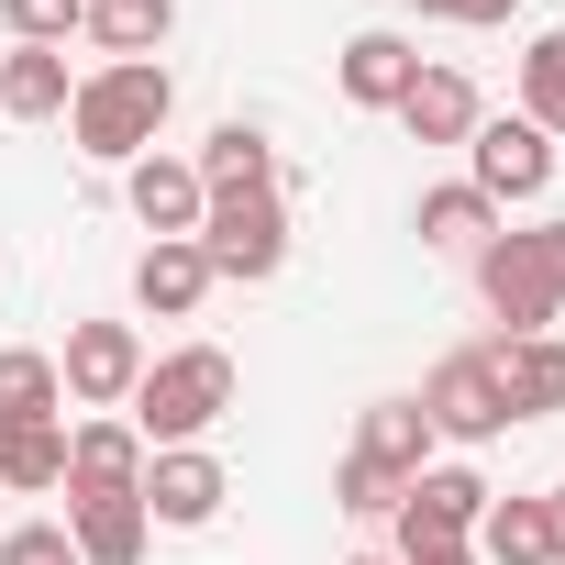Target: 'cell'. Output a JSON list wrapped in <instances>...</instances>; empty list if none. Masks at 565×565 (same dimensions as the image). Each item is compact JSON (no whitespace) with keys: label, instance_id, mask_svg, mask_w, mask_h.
<instances>
[{"label":"cell","instance_id":"10","mask_svg":"<svg viewBox=\"0 0 565 565\" xmlns=\"http://www.w3.org/2000/svg\"><path fill=\"white\" fill-rule=\"evenodd\" d=\"M222 499H233V477H222L200 444H167V455H145V521H167V532H200V521H222Z\"/></svg>","mask_w":565,"mask_h":565},{"label":"cell","instance_id":"28","mask_svg":"<svg viewBox=\"0 0 565 565\" xmlns=\"http://www.w3.org/2000/svg\"><path fill=\"white\" fill-rule=\"evenodd\" d=\"M422 12H433V23H510L521 0H422Z\"/></svg>","mask_w":565,"mask_h":565},{"label":"cell","instance_id":"23","mask_svg":"<svg viewBox=\"0 0 565 565\" xmlns=\"http://www.w3.org/2000/svg\"><path fill=\"white\" fill-rule=\"evenodd\" d=\"M67 411V388H56V355H0V422H56Z\"/></svg>","mask_w":565,"mask_h":565},{"label":"cell","instance_id":"30","mask_svg":"<svg viewBox=\"0 0 565 565\" xmlns=\"http://www.w3.org/2000/svg\"><path fill=\"white\" fill-rule=\"evenodd\" d=\"M422 565H477V554H466V543H455V554H422Z\"/></svg>","mask_w":565,"mask_h":565},{"label":"cell","instance_id":"12","mask_svg":"<svg viewBox=\"0 0 565 565\" xmlns=\"http://www.w3.org/2000/svg\"><path fill=\"white\" fill-rule=\"evenodd\" d=\"M56 488H67V499H145V433H134V422H78Z\"/></svg>","mask_w":565,"mask_h":565},{"label":"cell","instance_id":"21","mask_svg":"<svg viewBox=\"0 0 565 565\" xmlns=\"http://www.w3.org/2000/svg\"><path fill=\"white\" fill-rule=\"evenodd\" d=\"M200 189H277V156H266V134H255V122H222V134L200 145Z\"/></svg>","mask_w":565,"mask_h":565},{"label":"cell","instance_id":"29","mask_svg":"<svg viewBox=\"0 0 565 565\" xmlns=\"http://www.w3.org/2000/svg\"><path fill=\"white\" fill-rule=\"evenodd\" d=\"M543 510H554V565H565V477H554V499H543Z\"/></svg>","mask_w":565,"mask_h":565},{"label":"cell","instance_id":"4","mask_svg":"<svg viewBox=\"0 0 565 565\" xmlns=\"http://www.w3.org/2000/svg\"><path fill=\"white\" fill-rule=\"evenodd\" d=\"M477 300H488L510 333H554V311H565V222L488 233V244H477Z\"/></svg>","mask_w":565,"mask_h":565},{"label":"cell","instance_id":"1","mask_svg":"<svg viewBox=\"0 0 565 565\" xmlns=\"http://www.w3.org/2000/svg\"><path fill=\"white\" fill-rule=\"evenodd\" d=\"M167 111H178V78H167L156 56H122V67L78 78V100H67V134H78V156H100V167H134V156H156Z\"/></svg>","mask_w":565,"mask_h":565},{"label":"cell","instance_id":"9","mask_svg":"<svg viewBox=\"0 0 565 565\" xmlns=\"http://www.w3.org/2000/svg\"><path fill=\"white\" fill-rule=\"evenodd\" d=\"M134 377H145L134 322H78V333H67V355H56V388H67V399H89V411L134 399Z\"/></svg>","mask_w":565,"mask_h":565},{"label":"cell","instance_id":"20","mask_svg":"<svg viewBox=\"0 0 565 565\" xmlns=\"http://www.w3.org/2000/svg\"><path fill=\"white\" fill-rule=\"evenodd\" d=\"M67 477V422H0V488H56Z\"/></svg>","mask_w":565,"mask_h":565},{"label":"cell","instance_id":"19","mask_svg":"<svg viewBox=\"0 0 565 565\" xmlns=\"http://www.w3.org/2000/svg\"><path fill=\"white\" fill-rule=\"evenodd\" d=\"M477 543H488V565H554V510L543 499H488Z\"/></svg>","mask_w":565,"mask_h":565},{"label":"cell","instance_id":"27","mask_svg":"<svg viewBox=\"0 0 565 565\" xmlns=\"http://www.w3.org/2000/svg\"><path fill=\"white\" fill-rule=\"evenodd\" d=\"M0 565H78L67 521H23V532H0Z\"/></svg>","mask_w":565,"mask_h":565},{"label":"cell","instance_id":"14","mask_svg":"<svg viewBox=\"0 0 565 565\" xmlns=\"http://www.w3.org/2000/svg\"><path fill=\"white\" fill-rule=\"evenodd\" d=\"M411 78H422V45H411V34H355V45H344V100H355V111H399Z\"/></svg>","mask_w":565,"mask_h":565},{"label":"cell","instance_id":"22","mask_svg":"<svg viewBox=\"0 0 565 565\" xmlns=\"http://www.w3.org/2000/svg\"><path fill=\"white\" fill-rule=\"evenodd\" d=\"M89 34H100L111 67H122V56H145V45L178 34V0H89Z\"/></svg>","mask_w":565,"mask_h":565},{"label":"cell","instance_id":"18","mask_svg":"<svg viewBox=\"0 0 565 565\" xmlns=\"http://www.w3.org/2000/svg\"><path fill=\"white\" fill-rule=\"evenodd\" d=\"M399 122H411L422 145H466V134H477V89H466L455 67H422L411 100H399Z\"/></svg>","mask_w":565,"mask_h":565},{"label":"cell","instance_id":"13","mask_svg":"<svg viewBox=\"0 0 565 565\" xmlns=\"http://www.w3.org/2000/svg\"><path fill=\"white\" fill-rule=\"evenodd\" d=\"M488 377H499L510 422L565 411V344H554V333H499V344H488Z\"/></svg>","mask_w":565,"mask_h":565},{"label":"cell","instance_id":"11","mask_svg":"<svg viewBox=\"0 0 565 565\" xmlns=\"http://www.w3.org/2000/svg\"><path fill=\"white\" fill-rule=\"evenodd\" d=\"M122 200H134V222H145L156 244H189L200 211H211V189H200L189 156H134V167H122Z\"/></svg>","mask_w":565,"mask_h":565},{"label":"cell","instance_id":"17","mask_svg":"<svg viewBox=\"0 0 565 565\" xmlns=\"http://www.w3.org/2000/svg\"><path fill=\"white\" fill-rule=\"evenodd\" d=\"M134 300H145L156 322H189V311L211 300V255H200V244H145V266H134Z\"/></svg>","mask_w":565,"mask_h":565},{"label":"cell","instance_id":"25","mask_svg":"<svg viewBox=\"0 0 565 565\" xmlns=\"http://www.w3.org/2000/svg\"><path fill=\"white\" fill-rule=\"evenodd\" d=\"M521 122L565 134V34H532V56H521Z\"/></svg>","mask_w":565,"mask_h":565},{"label":"cell","instance_id":"8","mask_svg":"<svg viewBox=\"0 0 565 565\" xmlns=\"http://www.w3.org/2000/svg\"><path fill=\"white\" fill-rule=\"evenodd\" d=\"M466 156H477V200H543L554 189V134H532V122H477L466 134Z\"/></svg>","mask_w":565,"mask_h":565},{"label":"cell","instance_id":"2","mask_svg":"<svg viewBox=\"0 0 565 565\" xmlns=\"http://www.w3.org/2000/svg\"><path fill=\"white\" fill-rule=\"evenodd\" d=\"M222 411H233V355H222V344H178V355H156V366L134 377V433H145V455L200 444Z\"/></svg>","mask_w":565,"mask_h":565},{"label":"cell","instance_id":"3","mask_svg":"<svg viewBox=\"0 0 565 565\" xmlns=\"http://www.w3.org/2000/svg\"><path fill=\"white\" fill-rule=\"evenodd\" d=\"M433 466V422H422V399H377L366 411V433H355V455L333 466V510H355V521H388L399 499H411V477Z\"/></svg>","mask_w":565,"mask_h":565},{"label":"cell","instance_id":"31","mask_svg":"<svg viewBox=\"0 0 565 565\" xmlns=\"http://www.w3.org/2000/svg\"><path fill=\"white\" fill-rule=\"evenodd\" d=\"M355 565H399V554H355Z\"/></svg>","mask_w":565,"mask_h":565},{"label":"cell","instance_id":"15","mask_svg":"<svg viewBox=\"0 0 565 565\" xmlns=\"http://www.w3.org/2000/svg\"><path fill=\"white\" fill-rule=\"evenodd\" d=\"M67 100H78L67 45H12V56H0V111H12V122H56Z\"/></svg>","mask_w":565,"mask_h":565},{"label":"cell","instance_id":"24","mask_svg":"<svg viewBox=\"0 0 565 565\" xmlns=\"http://www.w3.org/2000/svg\"><path fill=\"white\" fill-rule=\"evenodd\" d=\"M499 233V200H477L466 178L455 189H422V244H488Z\"/></svg>","mask_w":565,"mask_h":565},{"label":"cell","instance_id":"16","mask_svg":"<svg viewBox=\"0 0 565 565\" xmlns=\"http://www.w3.org/2000/svg\"><path fill=\"white\" fill-rule=\"evenodd\" d=\"M145 499H67V543L78 565H145Z\"/></svg>","mask_w":565,"mask_h":565},{"label":"cell","instance_id":"6","mask_svg":"<svg viewBox=\"0 0 565 565\" xmlns=\"http://www.w3.org/2000/svg\"><path fill=\"white\" fill-rule=\"evenodd\" d=\"M488 499H499V488H488L477 466H422V477H411V499L388 510V521H399V565L455 554V543L477 532V510H488Z\"/></svg>","mask_w":565,"mask_h":565},{"label":"cell","instance_id":"7","mask_svg":"<svg viewBox=\"0 0 565 565\" xmlns=\"http://www.w3.org/2000/svg\"><path fill=\"white\" fill-rule=\"evenodd\" d=\"M422 422H433V444H499V433H510V399H499V377H488V344H477V355H444V366L422 377Z\"/></svg>","mask_w":565,"mask_h":565},{"label":"cell","instance_id":"5","mask_svg":"<svg viewBox=\"0 0 565 565\" xmlns=\"http://www.w3.org/2000/svg\"><path fill=\"white\" fill-rule=\"evenodd\" d=\"M200 255H211V277H277L289 266V189H211V211H200V233H189Z\"/></svg>","mask_w":565,"mask_h":565},{"label":"cell","instance_id":"26","mask_svg":"<svg viewBox=\"0 0 565 565\" xmlns=\"http://www.w3.org/2000/svg\"><path fill=\"white\" fill-rule=\"evenodd\" d=\"M0 23H12V45H67L89 23V0H0Z\"/></svg>","mask_w":565,"mask_h":565}]
</instances>
